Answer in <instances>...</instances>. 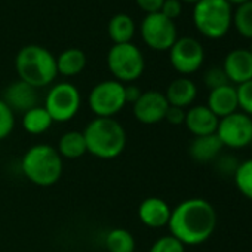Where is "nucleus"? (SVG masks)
Listing matches in <instances>:
<instances>
[{"instance_id":"nucleus-5","label":"nucleus","mask_w":252,"mask_h":252,"mask_svg":"<svg viewBox=\"0 0 252 252\" xmlns=\"http://www.w3.org/2000/svg\"><path fill=\"white\" fill-rule=\"evenodd\" d=\"M193 23L205 37L221 39L233 24V8L225 0H200L193 9Z\"/></svg>"},{"instance_id":"nucleus-10","label":"nucleus","mask_w":252,"mask_h":252,"mask_svg":"<svg viewBox=\"0 0 252 252\" xmlns=\"http://www.w3.org/2000/svg\"><path fill=\"white\" fill-rule=\"evenodd\" d=\"M141 37L153 51H169L178 39L175 21L166 18L160 12L149 14L141 23Z\"/></svg>"},{"instance_id":"nucleus-27","label":"nucleus","mask_w":252,"mask_h":252,"mask_svg":"<svg viewBox=\"0 0 252 252\" xmlns=\"http://www.w3.org/2000/svg\"><path fill=\"white\" fill-rule=\"evenodd\" d=\"M15 128V114L0 98V141L8 138Z\"/></svg>"},{"instance_id":"nucleus-33","label":"nucleus","mask_w":252,"mask_h":252,"mask_svg":"<svg viewBox=\"0 0 252 252\" xmlns=\"http://www.w3.org/2000/svg\"><path fill=\"white\" fill-rule=\"evenodd\" d=\"M135 2H137L138 8L149 15V14H158V12H160L162 5H163L165 0H135Z\"/></svg>"},{"instance_id":"nucleus-37","label":"nucleus","mask_w":252,"mask_h":252,"mask_svg":"<svg viewBox=\"0 0 252 252\" xmlns=\"http://www.w3.org/2000/svg\"><path fill=\"white\" fill-rule=\"evenodd\" d=\"M249 52L252 54V43H251V48H249Z\"/></svg>"},{"instance_id":"nucleus-34","label":"nucleus","mask_w":252,"mask_h":252,"mask_svg":"<svg viewBox=\"0 0 252 252\" xmlns=\"http://www.w3.org/2000/svg\"><path fill=\"white\" fill-rule=\"evenodd\" d=\"M143 91L137 86V85H126L125 86V99H126V104H135L138 101V98L141 96Z\"/></svg>"},{"instance_id":"nucleus-21","label":"nucleus","mask_w":252,"mask_h":252,"mask_svg":"<svg viewBox=\"0 0 252 252\" xmlns=\"http://www.w3.org/2000/svg\"><path fill=\"white\" fill-rule=\"evenodd\" d=\"M108 37L114 45L120 43H131L135 36V23L126 14H117L108 21Z\"/></svg>"},{"instance_id":"nucleus-6","label":"nucleus","mask_w":252,"mask_h":252,"mask_svg":"<svg viewBox=\"0 0 252 252\" xmlns=\"http://www.w3.org/2000/svg\"><path fill=\"white\" fill-rule=\"evenodd\" d=\"M107 65L114 80L120 83H132L143 76L146 61L138 46L134 43H120L110 48Z\"/></svg>"},{"instance_id":"nucleus-28","label":"nucleus","mask_w":252,"mask_h":252,"mask_svg":"<svg viewBox=\"0 0 252 252\" xmlns=\"http://www.w3.org/2000/svg\"><path fill=\"white\" fill-rule=\"evenodd\" d=\"M149 252H186V246L174 236L166 234L156 239Z\"/></svg>"},{"instance_id":"nucleus-31","label":"nucleus","mask_w":252,"mask_h":252,"mask_svg":"<svg viewBox=\"0 0 252 252\" xmlns=\"http://www.w3.org/2000/svg\"><path fill=\"white\" fill-rule=\"evenodd\" d=\"M181 12H183L181 0H165L160 9V14L172 21H175L181 15Z\"/></svg>"},{"instance_id":"nucleus-8","label":"nucleus","mask_w":252,"mask_h":252,"mask_svg":"<svg viewBox=\"0 0 252 252\" xmlns=\"http://www.w3.org/2000/svg\"><path fill=\"white\" fill-rule=\"evenodd\" d=\"M88 105L95 117H114L126 105L125 85L114 79L96 83L88 95Z\"/></svg>"},{"instance_id":"nucleus-35","label":"nucleus","mask_w":252,"mask_h":252,"mask_svg":"<svg viewBox=\"0 0 252 252\" xmlns=\"http://www.w3.org/2000/svg\"><path fill=\"white\" fill-rule=\"evenodd\" d=\"M225 2L230 5V6H240V5H243V3H246V2H251V0H225Z\"/></svg>"},{"instance_id":"nucleus-17","label":"nucleus","mask_w":252,"mask_h":252,"mask_svg":"<svg viewBox=\"0 0 252 252\" xmlns=\"http://www.w3.org/2000/svg\"><path fill=\"white\" fill-rule=\"evenodd\" d=\"M206 107L218 119H222L225 116H230V114L239 111L236 86H233L230 83V85H224V86L209 91Z\"/></svg>"},{"instance_id":"nucleus-36","label":"nucleus","mask_w":252,"mask_h":252,"mask_svg":"<svg viewBox=\"0 0 252 252\" xmlns=\"http://www.w3.org/2000/svg\"><path fill=\"white\" fill-rule=\"evenodd\" d=\"M181 2H187V3H197V2H200V0H181Z\"/></svg>"},{"instance_id":"nucleus-13","label":"nucleus","mask_w":252,"mask_h":252,"mask_svg":"<svg viewBox=\"0 0 252 252\" xmlns=\"http://www.w3.org/2000/svg\"><path fill=\"white\" fill-rule=\"evenodd\" d=\"M222 70L231 85H242L252 80V54L243 48L230 51L224 58Z\"/></svg>"},{"instance_id":"nucleus-2","label":"nucleus","mask_w":252,"mask_h":252,"mask_svg":"<svg viewBox=\"0 0 252 252\" xmlns=\"http://www.w3.org/2000/svg\"><path fill=\"white\" fill-rule=\"evenodd\" d=\"M82 132L88 153L102 160L119 158L128 141L125 128L114 117H95Z\"/></svg>"},{"instance_id":"nucleus-18","label":"nucleus","mask_w":252,"mask_h":252,"mask_svg":"<svg viewBox=\"0 0 252 252\" xmlns=\"http://www.w3.org/2000/svg\"><path fill=\"white\" fill-rule=\"evenodd\" d=\"M166 101L172 107H180V108H187L190 107L196 96H197V86L196 83L189 79V77H178L172 80L165 92Z\"/></svg>"},{"instance_id":"nucleus-7","label":"nucleus","mask_w":252,"mask_h":252,"mask_svg":"<svg viewBox=\"0 0 252 252\" xmlns=\"http://www.w3.org/2000/svg\"><path fill=\"white\" fill-rule=\"evenodd\" d=\"M82 96L79 89L68 82L54 85L45 98V110L52 117L54 123H65L71 120L80 110Z\"/></svg>"},{"instance_id":"nucleus-4","label":"nucleus","mask_w":252,"mask_h":252,"mask_svg":"<svg viewBox=\"0 0 252 252\" xmlns=\"http://www.w3.org/2000/svg\"><path fill=\"white\" fill-rule=\"evenodd\" d=\"M63 168V158L55 147L48 144L30 147L21 159V169L26 178L39 187L57 184L61 180Z\"/></svg>"},{"instance_id":"nucleus-32","label":"nucleus","mask_w":252,"mask_h":252,"mask_svg":"<svg viewBox=\"0 0 252 252\" xmlns=\"http://www.w3.org/2000/svg\"><path fill=\"white\" fill-rule=\"evenodd\" d=\"M165 120L169 123V125H174V126H180V125H184V120H186V110L184 108H180V107H172L169 105L166 114H165Z\"/></svg>"},{"instance_id":"nucleus-29","label":"nucleus","mask_w":252,"mask_h":252,"mask_svg":"<svg viewBox=\"0 0 252 252\" xmlns=\"http://www.w3.org/2000/svg\"><path fill=\"white\" fill-rule=\"evenodd\" d=\"M239 110L252 117V80L236 86Z\"/></svg>"},{"instance_id":"nucleus-14","label":"nucleus","mask_w":252,"mask_h":252,"mask_svg":"<svg viewBox=\"0 0 252 252\" xmlns=\"http://www.w3.org/2000/svg\"><path fill=\"white\" fill-rule=\"evenodd\" d=\"M2 99L6 102V105L15 113H26L34 107H37V89L30 86L29 83L23 80L12 82L3 92Z\"/></svg>"},{"instance_id":"nucleus-26","label":"nucleus","mask_w":252,"mask_h":252,"mask_svg":"<svg viewBox=\"0 0 252 252\" xmlns=\"http://www.w3.org/2000/svg\"><path fill=\"white\" fill-rule=\"evenodd\" d=\"M233 24L242 37L252 40V0L236 8L233 12Z\"/></svg>"},{"instance_id":"nucleus-22","label":"nucleus","mask_w":252,"mask_h":252,"mask_svg":"<svg viewBox=\"0 0 252 252\" xmlns=\"http://www.w3.org/2000/svg\"><path fill=\"white\" fill-rule=\"evenodd\" d=\"M57 152L60 153L63 159H68V160H76V159L83 158L88 153L83 132L80 131L65 132L58 141Z\"/></svg>"},{"instance_id":"nucleus-19","label":"nucleus","mask_w":252,"mask_h":252,"mask_svg":"<svg viewBox=\"0 0 252 252\" xmlns=\"http://www.w3.org/2000/svg\"><path fill=\"white\" fill-rule=\"evenodd\" d=\"M222 149H224V146L221 144L220 138L215 134H212V135L194 137V140L190 143L189 153L194 162L209 163L220 156Z\"/></svg>"},{"instance_id":"nucleus-30","label":"nucleus","mask_w":252,"mask_h":252,"mask_svg":"<svg viewBox=\"0 0 252 252\" xmlns=\"http://www.w3.org/2000/svg\"><path fill=\"white\" fill-rule=\"evenodd\" d=\"M203 82H205L206 88H209V91L217 89L224 85H230L222 67H211L209 70H206L203 74Z\"/></svg>"},{"instance_id":"nucleus-25","label":"nucleus","mask_w":252,"mask_h":252,"mask_svg":"<svg viewBox=\"0 0 252 252\" xmlns=\"http://www.w3.org/2000/svg\"><path fill=\"white\" fill-rule=\"evenodd\" d=\"M233 181L239 193L252 202V159H246L236 166Z\"/></svg>"},{"instance_id":"nucleus-1","label":"nucleus","mask_w":252,"mask_h":252,"mask_svg":"<svg viewBox=\"0 0 252 252\" xmlns=\"http://www.w3.org/2000/svg\"><path fill=\"white\" fill-rule=\"evenodd\" d=\"M217 211L206 199L191 197L180 202L171 212L169 234L184 246H197L211 239L217 228Z\"/></svg>"},{"instance_id":"nucleus-38","label":"nucleus","mask_w":252,"mask_h":252,"mask_svg":"<svg viewBox=\"0 0 252 252\" xmlns=\"http://www.w3.org/2000/svg\"><path fill=\"white\" fill-rule=\"evenodd\" d=\"M251 146H252V144H251Z\"/></svg>"},{"instance_id":"nucleus-20","label":"nucleus","mask_w":252,"mask_h":252,"mask_svg":"<svg viewBox=\"0 0 252 252\" xmlns=\"http://www.w3.org/2000/svg\"><path fill=\"white\" fill-rule=\"evenodd\" d=\"M55 60H57V71H58V74L65 76V77L77 76L86 67V55L79 48L65 49Z\"/></svg>"},{"instance_id":"nucleus-15","label":"nucleus","mask_w":252,"mask_h":252,"mask_svg":"<svg viewBox=\"0 0 252 252\" xmlns=\"http://www.w3.org/2000/svg\"><path fill=\"white\" fill-rule=\"evenodd\" d=\"M220 119L206 105H191L186 111L184 125L193 137L212 135L217 132Z\"/></svg>"},{"instance_id":"nucleus-12","label":"nucleus","mask_w":252,"mask_h":252,"mask_svg":"<svg viewBox=\"0 0 252 252\" xmlns=\"http://www.w3.org/2000/svg\"><path fill=\"white\" fill-rule=\"evenodd\" d=\"M169 108L165 94L159 91H146L132 105L135 119L143 125H158L165 120Z\"/></svg>"},{"instance_id":"nucleus-11","label":"nucleus","mask_w":252,"mask_h":252,"mask_svg":"<svg viewBox=\"0 0 252 252\" xmlns=\"http://www.w3.org/2000/svg\"><path fill=\"white\" fill-rule=\"evenodd\" d=\"M169 61L175 71L187 77L203 65L205 49L194 37H180L169 49Z\"/></svg>"},{"instance_id":"nucleus-9","label":"nucleus","mask_w":252,"mask_h":252,"mask_svg":"<svg viewBox=\"0 0 252 252\" xmlns=\"http://www.w3.org/2000/svg\"><path fill=\"white\" fill-rule=\"evenodd\" d=\"M215 135L224 147L240 150L252 144V117L242 111L220 119Z\"/></svg>"},{"instance_id":"nucleus-16","label":"nucleus","mask_w":252,"mask_h":252,"mask_svg":"<svg viewBox=\"0 0 252 252\" xmlns=\"http://www.w3.org/2000/svg\"><path fill=\"white\" fill-rule=\"evenodd\" d=\"M172 208L160 197H147L138 206V218L149 228L166 227L171 218Z\"/></svg>"},{"instance_id":"nucleus-24","label":"nucleus","mask_w":252,"mask_h":252,"mask_svg":"<svg viewBox=\"0 0 252 252\" xmlns=\"http://www.w3.org/2000/svg\"><path fill=\"white\" fill-rule=\"evenodd\" d=\"M105 248L108 252H135L137 242L129 230L116 227L107 233Z\"/></svg>"},{"instance_id":"nucleus-23","label":"nucleus","mask_w":252,"mask_h":252,"mask_svg":"<svg viewBox=\"0 0 252 252\" xmlns=\"http://www.w3.org/2000/svg\"><path fill=\"white\" fill-rule=\"evenodd\" d=\"M52 123H54L52 117L45 110V107H40V105H37L23 114V128L30 135L45 134L52 126Z\"/></svg>"},{"instance_id":"nucleus-3","label":"nucleus","mask_w":252,"mask_h":252,"mask_svg":"<svg viewBox=\"0 0 252 252\" xmlns=\"http://www.w3.org/2000/svg\"><path fill=\"white\" fill-rule=\"evenodd\" d=\"M15 70L20 80L39 89L51 85L58 76L55 57L43 46L27 45L15 58Z\"/></svg>"}]
</instances>
